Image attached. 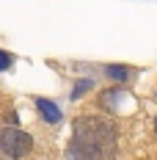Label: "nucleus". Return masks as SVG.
I'll return each instance as SVG.
<instances>
[{"label": "nucleus", "mask_w": 157, "mask_h": 160, "mask_svg": "<svg viewBox=\"0 0 157 160\" xmlns=\"http://www.w3.org/2000/svg\"><path fill=\"white\" fill-rule=\"evenodd\" d=\"M113 130L96 116H83L75 124V138L69 144L72 160H113Z\"/></svg>", "instance_id": "1"}, {"label": "nucleus", "mask_w": 157, "mask_h": 160, "mask_svg": "<svg viewBox=\"0 0 157 160\" xmlns=\"http://www.w3.org/2000/svg\"><path fill=\"white\" fill-rule=\"evenodd\" d=\"M11 64H14V55H11L8 50H0V72H6Z\"/></svg>", "instance_id": "6"}, {"label": "nucleus", "mask_w": 157, "mask_h": 160, "mask_svg": "<svg viewBox=\"0 0 157 160\" xmlns=\"http://www.w3.org/2000/svg\"><path fill=\"white\" fill-rule=\"evenodd\" d=\"M0 152L3 155H8V158H28L33 152V138L28 132H22V130L17 127H3L0 130Z\"/></svg>", "instance_id": "2"}, {"label": "nucleus", "mask_w": 157, "mask_h": 160, "mask_svg": "<svg viewBox=\"0 0 157 160\" xmlns=\"http://www.w3.org/2000/svg\"><path fill=\"white\" fill-rule=\"evenodd\" d=\"M105 75H108L113 83H130V80H132V69H130V66H121V64H108L105 66Z\"/></svg>", "instance_id": "4"}, {"label": "nucleus", "mask_w": 157, "mask_h": 160, "mask_svg": "<svg viewBox=\"0 0 157 160\" xmlns=\"http://www.w3.org/2000/svg\"><path fill=\"white\" fill-rule=\"evenodd\" d=\"M33 102H36V108H39V113H42V116H44V122H47V124H61V122H63V111L52 102V99L36 97Z\"/></svg>", "instance_id": "3"}, {"label": "nucleus", "mask_w": 157, "mask_h": 160, "mask_svg": "<svg viewBox=\"0 0 157 160\" xmlns=\"http://www.w3.org/2000/svg\"><path fill=\"white\" fill-rule=\"evenodd\" d=\"M155 132H157V116H155Z\"/></svg>", "instance_id": "7"}, {"label": "nucleus", "mask_w": 157, "mask_h": 160, "mask_svg": "<svg viewBox=\"0 0 157 160\" xmlns=\"http://www.w3.org/2000/svg\"><path fill=\"white\" fill-rule=\"evenodd\" d=\"M91 88H94V80H80L77 86H75V91H72V99H80V94H86Z\"/></svg>", "instance_id": "5"}]
</instances>
